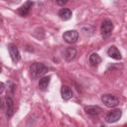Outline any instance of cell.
Segmentation results:
<instances>
[{
	"instance_id": "1",
	"label": "cell",
	"mask_w": 127,
	"mask_h": 127,
	"mask_svg": "<svg viewBox=\"0 0 127 127\" xmlns=\"http://www.w3.org/2000/svg\"><path fill=\"white\" fill-rule=\"evenodd\" d=\"M48 66L42 63H34L30 65V75L33 79L42 77L44 74L48 72Z\"/></svg>"
},
{
	"instance_id": "2",
	"label": "cell",
	"mask_w": 127,
	"mask_h": 127,
	"mask_svg": "<svg viewBox=\"0 0 127 127\" xmlns=\"http://www.w3.org/2000/svg\"><path fill=\"white\" fill-rule=\"evenodd\" d=\"M112 30H113V23L108 20V19H105L102 23H101V28H100V32H101V36L106 39L108 38L111 33H112Z\"/></svg>"
},
{
	"instance_id": "3",
	"label": "cell",
	"mask_w": 127,
	"mask_h": 127,
	"mask_svg": "<svg viewBox=\"0 0 127 127\" xmlns=\"http://www.w3.org/2000/svg\"><path fill=\"white\" fill-rule=\"evenodd\" d=\"M101 101L107 107H115L119 104V99L112 94H103L101 96Z\"/></svg>"
},
{
	"instance_id": "4",
	"label": "cell",
	"mask_w": 127,
	"mask_h": 127,
	"mask_svg": "<svg viewBox=\"0 0 127 127\" xmlns=\"http://www.w3.org/2000/svg\"><path fill=\"white\" fill-rule=\"evenodd\" d=\"M122 115V111L121 109H113L111 111H109L106 116H105V121L107 123H114L116 121H118L121 118Z\"/></svg>"
},
{
	"instance_id": "5",
	"label": "cell",
	"mask_w": 127,
	"mask_h": 127,
	"mask_svg": "<svg viewBox=\"0 0 127 127\" xmlns=\"http://www.w3.org/2000/svg\"><path fill=\"white\" fill-rule=\"evenodd\" d=\"M64 40L68 44H74L78 39V33L75 30H69L64 33L63 35Z\"/></svg>"
},
{
	"instance_id": "6",
	"label": "cell",
	"mask_w": 127,
	"mask_h": 127,
	"mask_svg": "<svg viewBox=\"0 0 127 127\" xmlns=\"http://www.w3.org/2000/svg\"><path fill=\"white\" fill-rule=\"evenodd\" d=\"M8 51H9V55L11 57V60L13 63H18L21 59V56H20V52L17 48L16 45L14 44H9L8 45Z\"/></svg>"
},
{
	"instance_id": "7",
	"label": "cell",
	"mask_w": 127,
	"mask_h": 127,
	"mask_svg": "<svg viewBox=\"0 0 127 127\" xmlns=\"http://www.w3.org/2000/svg\"><path fill=\"white\" fill-rule=\"evenodd\" d=\"M33 5H34V2H33L32 0H28V1H26V2L17 10V13H18L20 16H22V17H26V16L30 13L31 8H32Z\"/></svg>"
},
{
	"instance_id": "8",
	"label": "cell",
	"mask_w": 127,
	"mask_h": 127,
	"mask_svg": "<svg viewBox=\"0 0 127 127\" xmlns=\"http://www.w3.org/2000/svg\"><path fill=\"white\" fill-rule=\"evenodd\" d=\"M5 101H6V116L8 118H10V117L13 116L14 111H15V109H14V101H13L12 97L9 96L8 94H7L6 98H5Z\"/></svg>"
},
{
	"instance_id": "9",
	"label": "cell",
	"mask_w": 127,
	"mask_h": 127,
	"mask_svg": "<svg viewBox=\"0 0 127 127\" xmlns=\"http://www.w3.org/2000/svg\"><path fill=\"white\" fill-rule=\"evenodd\" d=\"M84 110H85V112L88 115H90L92 117L98 116L101 113V111H102V109L99 106H97V105H88V106H85L84 107Z\"/></svg>"
},
{
	"instance_id": "10",
	"label": "cell",
	"mask_w": 127,
	"mask_h": 127,
	"mask_svg": "<svg viewBox=\"0 0 127 127\" xmlns=\"http://www.w3.org/2000/svg\"><path fill=\"white\" fill-rule=\"evenodd\" d=\"M76 56V50L75 48H66L64 51V58L66 62H70L72 61Z\"/></svg>"
},
{
	"instance_id": "11",
	"label": "cell",
	"mask_w": 127,
	"mask_h": 127,
	"mask_svg": "<svg viewBox=\"0 0 127 127\" xmlns=\"http://www.w3.org/2000/svg\"><path fill=\"white\" fill-rule=\"evenodd\" d=\"M107 55H108L110 58L114 59V60H121V59H122L119 50H118L115 46H111V47L108 48V50H107Z\"/></svg>"
},
{
	"instance_id": "12",
	"label": "cell",
	"mask_w": 127,
	"mask_h": 127,
	"mask_svg": "<svg viewBox=\"0 0 127 127\" xmlns=\"http://www.w3.org/2000/svg\"><path fill=\"white\" fill-rule=\"evenodd\" d=\"M61 94H62V98L64 100H68L72 97V91L71 89L66 86V85H63L62 89H61Z\"/></svg>"
},
{
	"instance_id": "13",
	"label": "cell",
	"mask_w": 127,
	"mask_h": 127,
	"mask_svg": "<svg viewBox=\"0 0 127 127\" xmlns=\"http://www.w3.org/2000/svg\"><path fill=\"white\" fill-rule=\"evenodd\" d=\"M50 81H51V76L48 75V76H42L39 80V87L40 89L42 90H47L48 87H49V84H50Z\"/></svg>"
},
{
	"instance_id": "14",
	"label": "cell",
	"mask_w": 127,
	"mask_h": 127,
	"mask_svg": "<svg viewBox=\"0 0 127 127\" xmlns=\"http://www.w3.org/2000/svg\"><path fill=\"white\" fill-rule=\"evenodd\" d=\"M71 16H72V13H71V11H70L69 9H67V8H63V9H61V10L59 11V17H60L62 20H64V21L69 20V19L71 18Z\"/></svg>"
},
{
	"instance_id": "15",
	"label": "cell",
	"mask_w": 127,
	"mask_h": 127,
	"mask_svg": "<svg viewBox=\"0 0 127 127\" xmlns=\"http://www.w3.org/2000/svg\"><path fill=\"white\" fill-rule=\"evenodd\" d=\"M89 63H90V64L92 66H96L101 63V58L97 54L93 53V54H91L89 56Z\"/></svg>"
},
{
	"instance_id": "16",
	"label": "cell",
	"mask_w": 127,
	"mask_h": 127,
	"mask_svg": "<svg viewBox=\"0 0 127 127\" xmlns=\"http://www.w3.org/2000/svg\"><path fill=\"white\" fill-rule=\"evenodd\" d=\"M57 1V4L60 5V6H64V4H66L69 0H56Z\"/></svg>"
},
{
	"instance_id": "17",
	"label": "cell",
	"mask_w": 127,
	"mask_h": 127,
	"mask_svg": "<svg viewBox=\"0 0 127 127\" xmlns=\"http://www.w3.org/2000/svg\"><path fill=\"white\" fill-rule=\"evenodd\" d=\"M126 1H127V0H126Z\"/></svg>"
}]
</instances>
